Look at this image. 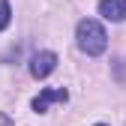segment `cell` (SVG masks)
Returning <instances> with one entry per match:
<instances>
[{
    "mask_svg": "<svg viewBox=\"0 0 126 126\" xmlns=\"http://www.w3.org/2000/svg\"><path fill=\"white\" fill-rule=\"evenodd\" d=\"M75 42L87 57H99L108 48V33H105V27L96 18H81L78 21V30H75Z\"/></svg>",
    "mask_w": 126,
    "mask_h": 126,
    "instance_id": "obj_1",
    "label": "cell"
},
{
    "mask_svg": "<svg viewBox=\"0 0 126 126\" xmlns=\"http://www.w3.org/2000/svg\"><path fill=\"white\" fill-rule=\"evenodd\" d=\"M30 75L36 78V81H42V78H48L54 69H57V54L54 51H36L33 57H30Z\"/></svg>",
    "mask_w": 126,
    "mask_h": 126,
    "instance_id": "obj_2",
    "label": "cell"
},
{
    "mask_svg": "<svg viewBox=\"0 0 126 126\" xmlns=\"http://www.w3.org/2000/svg\"><path fill=\"white\" fill-rule=\"evenodd\" d=\"M66 99H69V90L66 87H45V90H39V96L33 99V111L36 114H45L51 102H66Z\"/></svg>",
    "mask_w": 126,
    "mask_h": 126,
    "instance_id": "obj_3",
    "label": "cell"
},
{
    "mask_svg": "<svg viewBox=\"0 0 126 126\" xmlns=\"http://www.w3.org/2000/svg\"><path fill=\"white\" fill-rule=\"evenodd\" d=\"M99 15L105 21H126V0H99Z\"/></svg>",
    "mask_w": 126,
    "mask_h": 126,
    "instance_id": "obj_4",
    "label": "cell"
},
{
    "mask_svg": "<svg viewBox=\"0 0 126 126\" xmlns=\"http://www.w3.org/2000/svg\"><path fill=\"white\" fill-rule=\"evenodd\" d=\"M12 21V9H9V0H0V30H6Z\"/></svg>",
    "mask_w": 126,
    "mask_h": 126,
    "instance_id": "obj_5",
    "label": "cell"
},
{
    "mask_svg": "<svg viewBox=\"0 0 126 126\" xmlns=\"http://www.w3.org/2000/svg\"><path fill=\"white\" fill-rule=\"evenodd\" d=\"M0 126H12V123H9V117H6V114H0Z\"/></svg>",
    "mask_w": 126,
    "mask_h": 126,
    "instance_id": "obj_6",
    "label": "cell"
},
{
    "mask_svg": "<svg viewBox=\"0 0 126 126\" xmlns=\"http://www.w3.org/2000/svg\"><path fill=\"white\" fill-rule=\"evenodd\" d=\"M96 126H105V123H96Z\"/></svg>",
    "mask_w": 126,
    "mask_h": 126,
    "instance_id": "obj_7",
    "label": "cell"
}]
</instances>
